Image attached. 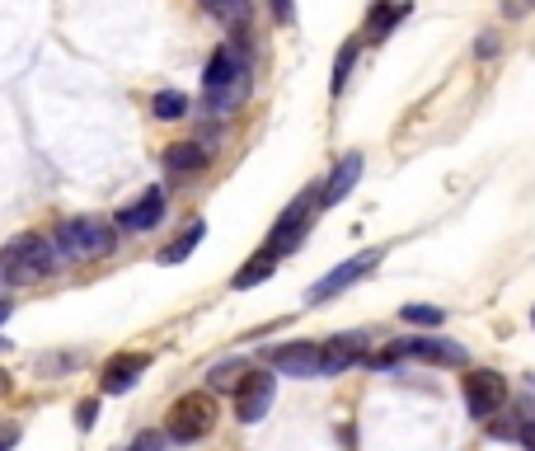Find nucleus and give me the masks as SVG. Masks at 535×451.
<instances>
[{
	"label": "nucleus",
	"instance_id": "nucleus-11",
	"mask_svg": "<svg viewBox=\"0 0 535 451\" xmlns=\"http://www.w3.org/2000/svg\"><path fill=\"white\" fill-rule=\"evenodd\" d=\"M362 170H367V160H362V151H352V156H343V160L334 165V174H329V184H324V193L315 188V203H320V207L343 203V198H348L352 188H357Z\"/></svg>",
	"mask_w": 535,
	"mask_h": 451
},
{
	"label": "nucleus",
	"instance_id": "nucleus-22",
	"mask_svg": "<svg viewBox=\"0 0 535 451\" xmlns=\"http://www.w3.org/2000/svg\"><path fill=\"white\" fill-rule=\"evenodd\" d=\"M404 325H423V329H437L442 325V311H437V306H404Z\"/></svg>",
	"mask_w": 535,
	"mask_h": 451
},
{
	"label": "nucleus",
	"instance_id": "nucleus-15",
	"mask_svg": "<svg viewBox=\"0 0 535 451\" xmlns=\"http://www.w3.org/2000/svg\"><path fill=\"white\" fill-rule=\"evenodd\" d=\"M202 235H207V221H202V217H193V221H188V226H184V231H179V235H174V240H169L165 249H160V264H165V268L184 264L188 254L198 249V240H202Z\"/></svg>",
	"mask_w": 535,
	"mask_h": 451
},
{
	"label": "nucleus",
	"instance_id": "nucleus-28",
	"mask_svg": "<svg viewBox=\"0 0 535 451\" xmlns=\"http://www.w3.org/2000/svg\"><path fill=\"white\" fill-rule=\"evenodd\" d=\"M15 442H19V428H15V423H10V428H0V451H10Z\"/></svg>",
	"mask_w": 535,
	"mask_h": 451
},
{
	"label": "nucleus",
	"instance_id": "nucleus-18",
	"mask_svg": "<svg viewBox=\"0 0 535 451\" xmlns=\"http://www.w3.org/2000/svg\"><path fill=\"white\" fill-rule=\"evenodd\" d=\"M202 10H207V15H216L226 29L249 24V0H202Z\"/></svg>",
	"mask_w": 535,
	"mask_h": 451
},
{
	"label": "nucleus",
	"instance_id": "nucleus-16",
	"mask_svg": "<svg viewBox=\"0 0 535 451\" xmlns=\"http://www.w3.org/2000/svg\"><path fill=\"white\" fill-rule=\"evenodd\" d=\"M207 160H212L207 146H198V141H179V146H169L165 151V170L169 174H193V170H202Z\"/></svg>",
	"mask_w": 535,
	"mask_h": 451
},
{
	"label": "nucleus",
	"instance_id": "nucleus-14",
	"mask_svg": "<svg viewBox=\"0 0 535 451\" xmlns=\"http://www.w3.org/2000/svg\"><path fill=\"white\" fill-rule=\"evenodd\" d=\"M160 217H165V193H160V188H146L141 203H132L123 217H118V226H123V231H151V226H160Z\"/></svg>",
	"mask_w": 535,
	"mask_h": 451
},
{
	"label": "nucleus",
	"instance_id": "nucleus-33",
	"mask_svg": "<svg viewBox=\"0 0 535 451\" xmlns=\"http://www.w3.org/2000/svg\"><path fill=\"white\" fill-rule=\"evenodd\" d=\"M531 325H535V311H531Z\"/></svg>",
	"mask_w": 535,
	"mask_h": 451
},
{
	"label": "nucleus",
	"instance_id": "nucleus-12",
	"mask_svg": "<svg viewBox=\"0 0 535 451\" xmlns=\"http://www.w3.org/2000/svg\"><path fill=\"white\" fill-rule=\"evenodd\" d=\"M146 367H151L146 353H118V358H108L104 362V395H123V390H132Z\"/></svg>",
	"mask_w": 535,
	"mask_h": 451
},
{
	"label": "nucleus",
	"instance_id": "nucleus-2",
	"mask_svg": "<svg viewBox=\"0 0 535 451\" xmlns=\"http://www.w3.org/2000/svg\"><path fill=\"white\" fill-rule=\"evenodd\" d=\"M0 273L19 287H29V282H43L57 273V249L52 240L43 235H15L10 245H5V259H0Z\"/></svg>",
	"mask_w": 535,
	"mask_h": 451
},
{
	"label": "nucleus",
	"instance_id": "nucleus-4",
	"mask_svg": "<svg viewBox=\"0 0 535 451\" xmlns=\"http://www.w3.org/2000/svg\"><path fill=\"white\" fill-rule=\"evenodd\" d=\"M212 423H216V400L207 390H188L169 409V437L174 442H202L212 433Z\"/></svg>",
	"mask_w": 535,
	"mask_h": 451
},
{
	"label": "nucleus",
	"instance_id": "nucleus-17",
	"mask_svg": "<svg viewBox=\"0 0 535 451\" xmlns=\"http://www.w3.org/2000/svg\"><path fill=\"white\" fill-rule=\"evenodd\" d=\"M404 15H409V0H381V5L371 10V19H367V38H385V33L395 29Z\"/></svg>",
	"mask_w": 535,
	"mask_h": 451
},
{
	"label": "nucleus",
	"instance_id": "nucleus-10",
	"mask_svg": "<svg viewBox=\"0 0 535 451\" xmlns=\"http://www.w3.org/2000/svg\"><path fill=\"white\" fill-rule=\"evenodd\" d=\"M399 358H418V362H437V367H465L470 362V353L460 348V343L451 339H432V334H423V339H404L395 343Z\"/></svg>",
	"mask_w": 535,
	"mask_h": 451
},
{
	"label": "nucleus",
	"instance_id": "nucleus-13",
	"mask_svg": "<svg viewBox=\"0 0 535 451\" xmlns=\"http://www.w3.org/2000/svg\"><path fill=\"white\" fill-rule=\"evenodd\" d=\"M362 358H367V339L362 334H338V339L324 343V376L348 372L352 362H362Z\"/></svg>",
	"mask_w": 535,
	"mask_h": 451
},
{
	"label": "nucleus",
	"instance_id": "nucleus-6",
	"mask_svg": "<svg viewBox=\"0 0 535 451\" xmlns=\"http://www.w3.org/2000/svg\"><path fill=\"white\" fill-rule=\"evenodd\" d=\"M376 264H381V249H362L357 259H348V264H338L334 273H324V278L306 292V301H310V306H320V301H329V296L348 292L352 282H357V278H367V273H371Z\"/></svg>",
	"mask_w": 535,
	"mask_h": 451
},
{
	"label": "nucleus",
	"instance_id": "nucleus-25",
	"mask_svg": "<svg viewBox=\"0 0 535 451\" xmlns=\"http://www.w3.org/2000/svg\"><path fill=\"white\" fill-rule=\"evenodd\" d=\"M535 10V0H503V15L507 19H521V15H531Z\"/></svg>",
	"mask_w": 535,
	"mask_h": 451
},
{
	"label": "nucleus",
	"instance_id": "nucleus-9",
	"mask_svg": "<svg viewBox=\"0 0 535 451\" xmlns=\"http://www.w3.org/2000/svg\"><path fill=\"white\" fill-rule=\"evenodd\" d=\"M273 367L282 376H296V381H315V376H324V348L320 343H287V348H273Z\"/></svg>",
	"mask_w": 535,
	"mask_h": 451
},
{
	"label": "nucleus",
	"instance_id": "nucleus-30",
	"mask_svg": "<svg viewBox=\"0 0 535 451\" xmlns=\"http://www.w3.org/2000/svg\"><path fill=\"white\" fill-rule=\"evenodd\" d=\"M10 311H15V306H10V301H0V325L10 320Z\"/></svg>",
	"mask_w": 535,
	"mask_h": 451
},
{
	"label": "nucleus",
	"instance_id": "nucleus-23",
	"mask_svg": "<svg viewBox=\"0 0 535 451\" xmlns=\"http://www.w3.org/2000/svg\"><path fill=\"white\" fill-rule=\"evenodd\" d=\"M240 372H245V362H221V367L212 372V386H230Z\"/></svg>",
	"mask_w": 535,
	"mask_h": 451
},
{
	"label": "nucleus",
	"instance_id": "nucleus-8",
	"mask_svg": "<svg viewBox=\"0 0 535 451\" xmlns=\"http://www.w3.org/2000/svg\"><path fill=\"white\" fill-rule=\"evenodd\" d=\"M310 207H315V193H301V198H296V203L277 217V226H273V235H268V249H263V254H277V249H282V254H291V249L301 245V240H306Z\"/></svg>",
	"mask_w": 535,
	"mask_h": 451
},
{
	"label": "nucleus",
	"instance_id": "nucleus-32",
	"mask_svg": "<svg viewBox=\"0 0 535 451\" xmlns=\"http://www.w3.org/2000/svg\"><path fill=\"white\" fill-rule=\"evenodd\" d=\"M0 353H10V339H0Z\"/></svg>",
	"mask_w": 535,
	"mask_h": 451
},
{
	"label": "nucleus",
	"instance_id": "nucleus-3",
	"mask_svg": "<svg viewBox=\"0 0 535 451\" xmlns=\"http://www.w3.org/2000/svg\"><path fill=\"white\" fill-rule=\"evenodd\" d=\"M113 226L108 221H94V217H76V221H62L57 226V254H66V259H104V254H113Z\"/></svg>",
	"mask_w": 535,
	"mask_h": 451
},
{
	"label": "nucleus",
	"instance_id": "nucleus-24",
	"mask_svg": "<svg viewBox=\"0 0 535 451\" xmlns=\"http://www.w3.org/2000/svg\"><path fill=\"white\" fill-rule=\"evenodd\" d=\"M132 451H169L165 433H141L137 442H132Z\"/></svg>",
	"mask_w": 535,
	"mask_h": 451
},
{
	"label": "nucleus",
	"instance_id": "nucleus-19",
	"mask_svg": "<svg viewBox=\"0 0 535 451\" xmlns=\"http://www.w3.org/2000/svg\"><path fill=\"white\" fill-rule=\"evenodd\" d=\"M268 273H273V254H259V259H249V268H240V273L230 278V287H235V292H249V287H259Z\"/></svg>",
	"mask_w": 535,
	"mask_h": 451
},
{
	"label": "nucleus",
	"instance_id": "nucleus-31",
	"mask_svg": "<svg viewBox=\"0 0 535 451\" xmlns=\"http://www.w3.org/2000/svg\"><path fill=\"white\" fill-rule=\"evenodd\" d=\"M5 390H10V376H5V372H0V395H5Z\"/></svg>",
	"mask_w": 535,
	"mask_h": 451
},
{
	"label": "nucleus",
	"instance_id": "nucleus-27",
	"mask_svg": "<svg viewBox=\"0 0 535 451\" xmlns=\"http://www.w3.org/2000/svg\"><path fill=\"white\" fill-rule=\"evenodd\" d=\"M273 15L282 19V24H291V19H296V5H291V0H273Z\"/></svg>",
	"mask_w": 535,
	"mask_h": 451
},
{
	"label": "nucleus",
	"instance_id": "nucleus-21",
	"mask_svg": "<svg viewBox=\"0 0 535 451\" xmlns=\"http://www.w3.org/2000/svg\"><path fill=\"white\" fill-rule=\"evenodd\" d=\"M352 57H357V43H343V52H338V62H334V94H343V90H348Z\"/></svg>",
	"mask_w": 535,
	"mask_h": 451
},
{
	"label": "nucleus",
	"instance_id": "nucleus-26",
	"mask_svg": "<svg viewBox=\"0 0 535 451\" xmlns=\"http://www.w3.org/2000/svg\"><path fill=\"white\" fill-rule=\"evenodd\" d=\"M94 419H99V405H94V400H85V405L76 409V423H80V428H94Z\"/></svg>",
	"mask_w": 535,
	"mask_h": 451
},
{
	"label": "nucleus",
	"instance_id": "nucleus-1",
	"mask_svg": "<svg viewBox=\"0 0 535 451\" xmlns=\"http://www.w3.org/2000/svg\"><path fill=\"white\" fill-rule=\"evenodd\" d=\"M249 94V66L245 57L235 52L230 43H221L212 52V62H207V71H202V99H207V109L212 113H235L240 104H245Z\"/></svg>",
	"mask_w": 535,
	"mask_h": 451
},
{
	"label": "nucleus",
	"instance_id": "nucleus-20",
	"mask_svg": "<svg viewBox=\"0 0 535 451\" xmlns=\"http://www.w3.org/2000/svg\"><path fill=\"white\" fill-rule=\"evenodd\" d=\"M155 118H165V123H174V118H184L188 113V94H179V90H160L155 94Z\"/></svg>",
	"mask_w": 535,
	"mask_h": 451
},
{
	"label": "nucleus",
	"instance_id": "nucleus-5",
	"mask_svg": "<svg viewBox=\"0 0 535 451\" xmlns=\"http://www.w3.org/2000/svg\"><path fill=\"white\" fill-rule=\"evenodd\" d=\"M460 395H465V414H470V419L489 423L493 414L507 405V381L498 372H489V367H479V372L465 376Z\"/></svg>",
	"mask_w": 535,
	"mask_h": 451
},
{
	"label": "nucleus",
	"instance_id": "nucleus-7",
	"mask_svg": "<svg viewBox=\"0 0 535 451\" xmlns=\"http://www.w3.org/2000/svg\"><path fill=\"white\" fill-rule=\"evenodd\" d=\"M277 395V376L268 372H245V381L235 386V419L240 423H259L268 409H273Z\"/></svg>",
	"mask_w": 535,
	"mask_h": 451
},
{
	"label": "nucleus",
	"instance_id": "nucleus-29",
	"mask_svg": "<svg viewBox=\"0 0 535 451\" xmlns=\"http://www.w3.org/2000/svg\"><path fill=\"white\" fill-rule=\"evenodd\" d=\"M517 437H521V442H526V447L535 451V423H521V428H517Z\"/></svg>",
	"mask_w": 535,
	"mask_h": 451
}]
</instances>
